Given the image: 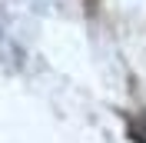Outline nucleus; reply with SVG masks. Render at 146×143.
<instances>
[]
</instances>
